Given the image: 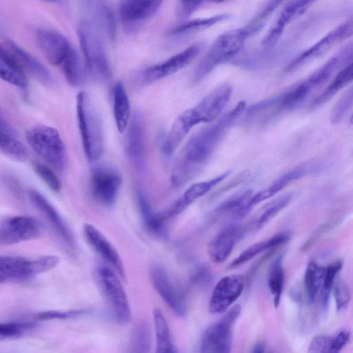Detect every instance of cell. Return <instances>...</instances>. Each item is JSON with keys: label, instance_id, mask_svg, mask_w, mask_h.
Returning a JSON list of instances; mask_svg holds the SVG:
<instances>
[{"label": "cell", "instance_id": "cell-1", "mask_svg": "<svg viewBox=\"0 0 353 353\" xmlns=\"http://www.w3.org/2000/svg\"><path fill=\"white\" fill-rule=\"evenodd\" d=\"M245 107L244 101H239L215 123L201 129L189 139L174 161L170 174L172 185L182 186L199 173L223 135Z\"/></svg>", "mask_w": 353, "mask_h": 353}, {"label": "cell", "instance_id": "cell-2", "mask_svg": "<svg viewBox=\"0 0 353 353\" xmlns=\"http://www.w3.org/2000/svg\"><path fill=\"white\" fill-rule=\"evenodd\" d=\"M77 114L85 156L89 161L94 162L103 151V127L94 104L84 92L77 95Z\"/></svg>", "mask_w": 353, "mask_h": 353}, {"label": "cell", "instance_id": "cell-3", "mask_svg": "<svg viewBox=\"0 0 353 353\" xmlns=\"http://www.w3.org/2000/svg\"><path fill=\"white\" fill-rule=\"evenodd\" d=\"M250 35L246 27L232 29L220 34L196 67L194 81L201 80L218 65L232 59L241 50Z\"/></svg>", "mask_w": 353, "mask_h": 353}, {"label": "cell", "instance_id": "cell-4", "mask_svg": "<svg viewBox=\"0 0 353 353\" xmlns=\"http://www.w3.org/2000/svg\"><path fill=\"white\" fill-rule=\"evenodd\" d=\"M99 32L87 19L79 24L78 36L87 70L94 80L105 81L112 72Z\"/></svg>", "mask_w": 353, "mask_h": 353}, {"label": "cell", "instance_id": "cell-5", "mask_svg": "<svg viewBox=\"0 0 353 353\" xmlns=\"http://www.w3.org/2000/svg\"><path fill=\"white\" fill-rule=\"evenodd\" d=\"M26 137L30 148L54 169L59 172L65 169V146L57 129L37 125L29 129Z\"/></svg>", "mask_w": 353, "mask_h": 353}, {"label": "cell", "instance_id": "cell-6", "mask_svg": "<svg viewBox=\"0 0 353 353\" xmlns=\"http://www.w3.org/2000/svg\"><path fill=\"white\" fill-rule=\"evenodd\" d=\"M55 255L37 257L1 255L0 256L1 283L22 281L53 269L59 263Z\"/></svg>", "mask_w": 353, "mask_h": 353}, {"label": "cell", "instance_id": "cell-7", "mask_svg": "<svg viewBox=\"0 0 353 353\" xmlns=\"http://www.w3.org/2000/svg\"><path fill=\"white\" fill-rule=\"evenodd\" d=\"M241 311V307L239 305L233 306L221 319L205 330L201 337V352L227 353L231 351L232 329Z\"/></svg>", "mask_w": 353, "mask_h": 353}, {"label": "cell", "instance_id": "cell-8", "mask_svg": "<svg viewBox=\"0 0 353 353\" xmlns=\"http://www.w3.org/2000/svg\"><path fill=\"white\" fill-rule=\"evenodd\" d=\"M353 36V16L328 32L312 46L294 57L285 68L292 72L326 54L334 46Z\"/></svg>", "mask_w": 353, "mask_h": 353}, {"label": "cell", "instance_id": "cell-9", "mask_svg": "<svg viewBox=\"0 0 353 353\" xmlns=\"http://www.w3.org/2000/svg\"><path fill=\"white\" fill-rule=\"evenodd\" d=\"M97 276L117 321L120 323H128L131 319L130 306L119 277L113 270L104 265L98 266Z\"/></svg>", "mask_w": 353, "mask_h": 353}, {"label": "cell", "instance_id": "cell-10", "mask_svg": "<svg viewBox=\"0 0 353 353\" xmlns=\"http://www.w3.org/2000/svg\"><path fill=\"white\" fill-rule=\"evenodd\" d=\"M121 181L120 174L114 169L104 165L97 166L91 174L92 194L101 204L110 207L117 200Z\"/></svg>", "mask_w": 353, "mask_h": 353}, {"label": "cell", "instance_id": "cell-11", "mask_svg": "<svg viewBox=\"0 0 353 353\" xmlns=\"http://www.w3.org/2000/svg\"><path fill=\"white\" fill-rule=\"evenodd\" d=\"M42 225L32 216L20 215L8 217L0 226V243L10 245L37 238Z\"/></svg>", "mask_w": 353, "mask_h": 353}, {"label": "cell", "instance_id": "cell-12", "mask_svg": "<svg viewBox=\"0 0 353 353\" xmlns=\"http://www.w3.org/2000/svg\"><path fill=\"white\" fill-rule=\"evenodd\" d=\"M244 278L240 274L228 275L216 284L209 303L212 314H221L234 303L244 289Z\"/></svg>", "mask_w": 353, "mask_h": 353}, {"label": "cell", "instance_id": "cell-13", "mask_svg": "<svg viewBox=\"0 0 353 353\" xmlns=\"http://www.w3.org/2000/svg\"><path fill=\"white\" fill-rule=\"evenodd\" d=\"M150 273L154 289L165 304L176 316H185V301L181 292L172 283L165 270L159 264H153Z\"/></svg>", "mask_w": 353, "mask_h": 353}, {"label": "cell", "instance_id": "cell-14", "mask_svg": "<svg viewBox=\"0 0 353 353\" xmlns=\"http://www.w3.org/2000/svg\"><path fill=\"white\" fill-rule=\"evenodd\" d=\"M202 48V43H194L165 61L148 68L141 74L143 81L153 82L181 70L194 59Z\"/></svg>", "mask_w": 353, "mask_h": 353}, {"label": "cell", "instance_id": "cell-15", "mask_svg": "<svg viewBox=\"0 0 353 353\" xmlns=\"http://www.w3.org/2000/svg\"><path fill=\"white\" fill-rule=\"evenodd\" d=\"M317 1L290 0L264 37L261 41V46L265 49L272 48L279 40L285 28Z\"/></svg>", "mask_w": 353, "mask_h": 353}, {"label": "cell", "instance_id": "cell-16", "mask_svg": "<svg viewBox=\"0 0 353 353\" xmlns=\"http://www.w3.org/2000/svg\"><path fill=\"white\" fill-rule=\"evenodd\" d=\"M232 90L229 83L218 85L192 108L200 123H211L220 116L230 100Z\"/></svg>", "mask_w": 353, "mask_h": 353}, {"label": "cell", "instance_id": "cell-17", "mask_svg": "<svg viewBox=\"0 0 353 353\" xmlns=\"http://www.w3.org/2000/svg\"><path fill=\"white\" fill-rule=\"evenodd\" d=\"M39 47L48 61L60 66L72 48L61 34L52 30L41 29L37 32Z\"/></svg>", "mask_w": 353, "mask_h": 353}, {"label": "cell", "instance_id": "cell-18", "mask_svg": "<svg viewBox=\"0 0 353 353\" xmlns=\"http://www.w3.org/2000/svg\"><path fill=\"white\" fill-rule=\"evenodd\" d=\"M83 234L94 250L111 265L123 279H125V268L121 258L115 248L103 234L90 223L84 224Z\"/></svg>", "mask_w": 353, "mask_h": 353}, {"label": "cell", "instance_id": "cell-19", "mask_svg": "<svg viewBox=\"0 0 353 353\" xmlns=\"http://www.w3.org/2000/svg\"><path fill=\"white\" fill-rule=\"evenodd\" d=\"M319 168L316 163L310 162L291 169L275 179L270 186L253 194L250 201L252 207L272 197L292 182L316 172Z\"/></svg>", "mask_w": 353, "mask_h": 353}, {"label": "cell", "instance_id": "cell-20", "mask_svg": "<svg viewBox=\"0 0 353 353\" xmlns=\"http://www.w3.org/2000/svg\"><path fill=\"white\" fill-rule=\"evenodd\" d=\"M2 46L14 56L23 70L40 83L48 88L56 85L55 79L52 73L33 55L11 41H6L4 46Z\"/></svg>", "mask_w": 353, "mask_h": 353}, {"label": "cell", "instance_id": "cell-21", "mask_svg": "<svg viewBox=\"0 0 353 353\" xmlns=\"http://www.w3.org/2000/svg\"><path fill=\"white\" fill-rule=\"evenodd\" d=\"M199 121L192 108L183 112L174 121L162 145V152L165 157H170L176 150L190 130Z\"/></svg>", "mask_w": 353, "mask_h": 353}, {"label": "cell", "instance_id": "cell-22", "mask_svg": "<svg viewBox=\"0 0 353 353\" xmlns=\"http://www.w3.org/2000/svg\"><path fill=\"white\" fill-rule=\"evenodd\" d=\"M125 151L134 167L139 171L145 168L144 130L139 114L134 115L125 141Z\"/></svg>", "mask_w": 353, "mask_h": 353}, {"label": "cell", "instance_id": "cell-23", "mask_svg": "<svg viewBox=\"0 0 353 353\" xmlns=\"http://www.w3.org/2000/svg\"><path fill=\"white\" fill-rule=\"evenodd\" d=\"M29 197L33 205L47 219L56 232L69 245H74V239L68 225L52 205L40 192L29 191Z\"/></svg>", "mask_w": 353, "mask_h": 353}, {"label": "cell", "instance_id": "cell-24", "mask_svg": "<svg viewBox=\"0 0 353 353\" xmlns=\"http://www.w3.org/2000/svg\"><path fill=\"white\" fill-rule=\"evenodd\" d=\"M239 229L229 225L219 231L208 245V254L212 261L221 263L226 261L239 239Z\"/></svg>", "mask_w": 353, "mask_h": 353}, {"label": "cell", "instance_id": "cell-25", "mask_svg": "<svg viewBox=\"0 0 353 353\" xmlns=\"http://www.w3.org/2000/svg\"><path fill=\"white\" fill-rule=\"evenodd\" d=\"M232 172V170H227L208 181L194 183L186 190L182 196L172 205L165 214L168 216L181 213L194 201L205 195L214 186L226 179Z\"/></svg>", "mask_w": 353, "mask_h": 353}, {"label": "cell", "instance_id": "cell-26", "mask_svg": "<svg viewBox=\"0 0 353 353\" xmlns=\"http://www.w3.org/2000/svg\"><path fill=\"white\" fill-rule=\"evenodd\" d=\"M82 6L90 17L88 19L99 31L113 39L115 34L114 16L100 0H81Z\"/></svg>", "mask_w": 353, "mask_h": 353}, {"label": "cell", "instance_id": "cell-27", "mask_svg": "<svg viewBox=\"0 0 353 353\" xmlns=\"http://www.w3.org/2000/svg\"><path fill=\"white\" fill-rule=\"evenodd\" d=\"M137 198L145 228L154 236L162 240H167L168 232L165 225V216L154 212L146 197L141 191H137Z\"/></svg>", "mask_w": 353, "mask_h": 353}, {"label": "cell", "instance_id": "cell-28", "mask_svg": "<svg viewBox=\"0 0 353 353\" xmlns=\"http://www.w3.org/2000/svg\"><path fill=\"white\" fill-rule=\"evenodd\" d=\"M163 0H126L119 8L121 18L128 22H135L152 16Z\"/></svg>", "mask_w": 353, "mask_h": 353}, {"label": "cell", "instance_id": "cell-29", "mask_svg": "<svg viewBox=\"0 0 353 353\" xmlns=\"http://www.w3.org/2000/svg\"><path fill=\"white\" fill-rule=\"evenodd\" d=\"M0 77L3 81L21 89L26 88L28 84L23 68L3 46L0 50Z\"/></svg>", "mask_w": 353, "mask_h": 353}, {"label": "cell", "instance_id": "cell-30", "mask_svg": "<svg viewBox=\"0 0 353 353\" xmlns=\"http://www.w3.org/2000/svg\"><path fill=\"white\" fill-rule=\"evenodd\" d=\"M0 148L6 156L18 161H24L29 155L26 147L2 116L0 119Z\"/></svg>", "mask_w": 353, "mask_h": 353}, {"label": "cell", "instance_id": "cell-31", "mask_svg": "<svg viewBox=\"0 0 353 353\" xmlns=\"http://www.w3.org/2000/svg\"><path fill=\"white\" fill-rule=\"evenodd\" d=\"M290 238V236L288 232H281L267 240L256 243L243 250L237 257H236L231 262L230 267H238L265 250L273 249L286 243L289 241Z\"/></svg>", "mask_w": 353, "mask_h": 353}, {"label": "cell", "instance_id": "cell-32", "mask_svg": "<svg viewBox=\"0 0 353 353\" xmlns=\"http://www.w3.org/2000/svg\"><path fill=\"white\" fill-rule=\"evenodd\" d=\"M113 114L118 131L123 133L130 117V103L122 82H117L113 89Z\"/></svg>", "mask_w": 353, "mask_h": 353}, {"label": "cell", "instance_id": "cell-33", "mask_svg": "<svg viewBox=\"0 0 353 353\" xmlns=\"http://www.w3.org/2000/svg\"><path fill=\"white\" fill-rule=\"evenodd\" d=\"M253 194L250 190L241 192L222 203L217 208L221 214H230L235 219L243 218L251 210Z\"/></svg>", "mask_w": 353, "mask_h": 353}, {"label": "cell", "instance_id": "cell-34", "mask_svg": "<svg viewBox=\"0 0 353 353\" xmlns=\"http://www.w3.org/2000/svg\"><path fill=\"white\" fill-rule=\"evenodd\" d=\"M153 320L156 334V352H176L177 350L172 341L167 320L160 308L154 309Z\"/></svg>", "mask_w": 353, "mask_h": 353}, {"label": "cell", "instance_id": "cell-35", "mask_svg": "<svg viewBox=\"0 0 353 353\" xmlns=\"http://www.w3.org/2000/svg\"><path fill=\"white\" fill-rule=\"evenodd\" d=\"M282 261L283 254H280L272 263L268 272V283L275 308L279 307L283 288L284 272Z\"/></svg>", "mask_w": 353, "mask_h": 353}, {"label": "cell", "instance_id": "cell-36", "mask_svg": "<svg viewBox=\"0 0 353 353\" xmlns=\"http://www.w3.org/2000/svg\"><path fill=\"white\" fill-rule=\"evenodd\" d=\"M325 268L310 261L305 272V287L310 303H312L323 284Z\"/></svg>", "mask_w": 353, "mask_h": 353}, {"label": "cell", "instance_id": "cell-37", "mask_svg": "<svg viewBox=\"0 0 353 353\" xmlns=\"http://www.w3.org/2000/svg\"><path fill=\"white\" fill-rule=\"evenodd\" d=\"M59 67L70 85L77 87L82 84L84 72L78 54L73 48Z\"/></svg>", "mask_w": 353, "mask_h": 353}, {"label": "cell", "instance_id": "cell-38", "mask_svg": "<svg viewBox=\"0 0 353 353\" xmlns=\"http://www.w3.org/2000/svg\"><path fill=\"white\" fill-rule=\"evenodd\" d=\"M230 15L221 14L208 18L196 19L181 23L170 30L173 35L184 34L208 28L221 21L228 19Z\"/></svg>", "mask_w": 353, "mask_h": 353}, {"label": "cell", "instance_id": "cell-39", "mask_svg": "<svg viewBox=\"0 0 353 353\" xmlns=\"http://www.w3.org/2000/svg\"><path fill=\"white\" fill-rule=\"evenodd\" d=\"M151 346V330L148 322L141 321L134 327L130 339L133 352H147Z\"/></svg>", "mask_w": 353, "mask_h": 353}, {"label": "cell", "instance_id": "cell-40", "mask_svg": "<svg viewBox=\"0 0 353 353\" xmlns=\"http://www.w3.org/2000/svg\"><path fill=\"white\" fill-rule=\"evenodd\" d=\"M292 197V193H286L266 204L263 208V212L258 219L257 227L261 228L272 220L290 203Z\"/></svg>", "mask_w": 353, "mask_h": 353}, {"label": "cell", "instance_id": "cell-41", "mask_svg": "<svg viewBox=\"0 0 353 353\" xmlns=\"http://www.w3.org/2000/svg\"><path fill=\"white\" fill-rule=\"evenodd\" d=\"M37 325L32 321H12L0 325V341L20 337L31 332Z\"/></svg>", "mask_w": 353, "mask_h": 353}, {"label": "cell", "instance_id": "cell-42", "mask_svg": "<svg viewBox=\"0 0 353 353\" xmlns=\"http://www.w3.org/2000/svg\"><path fill=\"white\" fill-rule=\"evenodd\" d=\"M342 267V261L338 260L325 268L323 281L321 288V301L324 310L328 307L330 290L333 288L336 275Z\"/></svg>", "mask_w": 353, "mask_h": 353}, {"label": "cell", "instance_id": "cell-43", "mask_svg": "<svg viewBox=\"0 0 353 353\" xmlns=\"http://www.w3.org/2000/svg\"><path fill=\"white\" fill-rule=\"evenodd\" d=\"M353 105V85L349 88L334 105L330 121L333 124L339 123Z\"/></svg>", "mask_w": 353, "mask_h": 353}, {"label": "cell", "instance_id": "cell-44", "mask_svg": "<svg viewBox=\"0 0 353 353\" xmlns=\"http://www.w3.org/2000/svg\"><path fill=\"white\" fill-rule=\"evenodd\" d=\"M285 1L287 0H268L258 15L246 26L250 34L257 32L266 19Z\"/></svg>", "mask_w": 353, "mask_h": 353}, {"label": "cell", "instance_id": "cell-45", "mask_svg": "<svg viewBox=\"0 0 353 353\" xmlns=\"http://www.w3.org/2000/svg\"><path fill=\"white\" fill-rule=\"evenodd\" d=\"M34 170L38 176L54 192H59L61 183L54 172L42 163H35Z\"/></svg>", "mask_w": 353, "mask_h": 353}, {"label": "cell", "instance_id": "cell-46", "mask_svg": "<svg viewBox=\"0 0 353 353\" xmlns=\"http://www.w3.org/2000/svg\"><path fill=\"white\" fill-rule=\"evenodd\" d=\"M333 294L338 311H341L347 307L350 301V292L347 285L339 279L334 282L333 285Z\"/></svg>", "mask_w": 353, "mask_h": 353}, {"label": "cell", "instance_id": "cell-47", "mask_svg": "<svg viewBox=\"0 0 353 353\" xmlns=\"http://www.w3.org/2000/svg\"><path fill=\"white\" fill-rule=\"evenodd\" d=\"M86 310H71L67 311L49 310L41 312L35 315V320L68 319L86 314Z\"/></svg>", "mask_w": 353, "mask_h": 353}, {"label": "cell", "instance_id": "cell-48", "mask_svg": "<svg viewBox=\"0 0 353 353\" xmlns=\"http://www.w3.org/2000/svg\"><path fill=\"white\" fill-rule=\"evenodd\" d=\"M332 339V338L325 335H319L314 336L309 345L307 350L308 352H331Z\"/></svg>", "mask_w": 353, "mask_h": 353}, {"label": "cell", "instance_id": "cell-49", "mask_svg": "<svg viewBox=\"0 0 353 353\" xmlns=\"http://www.w3.org/2000/svg\"><path fill=\"white\" fill-rule=\"evenodd\" d=\"M212 279L210 270L204 265L198 266L192 272L190 281L195 285L203 286L208 285Z\"/></svg>", "mask_w": 353, "mask_h": 353}, {"label": "cell", "instance_id": "cell-50", "mask_svg": "<svg viewBox=\"0 0 353 353\" xmlns=\"http://www.w3.org/2000/svg\"><path fill=\"white\" fill-rule=\"evenodd\" d=\"M350 334L347 330H341L337 335L332 338L331 345V352H340L349 342Z\"/></svg>", "mask_w": 353, "mask_h": 353}, {"label": "cell", "instance_id": "cell-51", "mask_svg": "<svg viewBox=\"0 0 353 353\" xmlns=\"http://www.w3.org/2000/svg\"><path fill=\"white\" fill-rule=\"evenodd\" d=\"M203 0H179L181 12L185 17L193 12Z\"/></svg>", "mask_w": 353, "mask_h": 353}, {"label": "cell", "instance_id": "cell-52", "mask_svg": "<svg viewBox=\"0 0 353 353\" xmlns=\"http://www.w3.org/2000/svg\"><path fill=\"white\" fill-rule=\"evenodd\" d=\"M330 226L328 223H325L321 225L310 238L305 242L304 245L303 246V250H307L310 248L313 244L315 243L318 241V239L321 236V235L327 230V228Z\"/></svg>", "mask_w": 353, "mask_h": 353}, {"label": "cell", "instance_id": "cell-53", "mask_svg": "<svg viewBox=\"0 0 353 353\" xmlns=\"http://www.w3.org/2000/svg\"><path fill=\"white\" fill-rule=\"evenodd\" d=\"M265 344L263 342L256 343L252 350L254 353H261L265 351Z\"/></svg>", "mask_w": 353, "mask_h": 353}, {"label": "cell", "instance_id": "cell-54", "mask_svg": "<svg viewBox=\"0 0 353 353\" xmlns=\"http://www.w3.org/2000/svg\"><path fill=\"white\" fill-rule=\"evenodd\" d=\"M210 1H212V2H214V3H221V2H223L226 0H208Z\"/></svg>", "mask_w": 353, "mask_h": 353}, {"label": "cell", "instance_id": "cell-55", "mask_svg": "<svg viewBox=\"0 0 353 353\" xmlns=\"http://www.w3.org/2000/svg\"><path fill=\"white\" fill-rule=\"evenodd\" d=\"M350 123L351 124H353V113L352 114V115L350 116Z\"/></svg>", "mask_w": 353, "mask_h": 353}, {"label": "cell", "instance_id": "cell-56", "mask_svg": "<svg viewBox=\"0 0 353 353\" xmlns=\"http://www.w3.org/2000/svg\"><path fill=\"white\" fill-rule=\"evenodd\" d=\"M43 1H50V2H55V1H57L59 0H43Z\"/></svg>", "mask_w": 353, "mask_h": 353}]
</instances>
